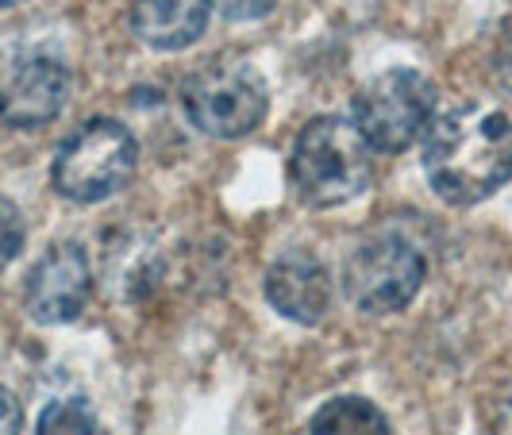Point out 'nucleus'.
<instances>
[{
	"instance_id": "f257e3e1",
	"label": "nucleus",
	"mask_w": 512,
	"mask_h": 435,
	"mask_svg": "<svg viewBox=\"0 0 512 435\" xmlns=\"http://www.w3.org/2000/svg\"><path fill=\"white\" fill-rule=\"evenodd\" d=\"M420 162L443 201L478 205L512 178V120L489 104H459L428 128Z\"/></svg>"
},
{
	"instance_id": "f03ea898",
	"label": "nucleus",
	"mask_w": 512,
	"mask_h": 435,
	"mask_svg": "<svg viewBox=\"0 0 512 435\" xmlns=\"http://www.w3.org/2000/svg\"><path fill=\"white\" fill-rule=\"evenodd\" d=\"M289 178L305 205L335 208L366 193V185L374 178V158L351 120L316 116L293 143Z\"/></svg>"
},
{
	"instance_id": "7ed1b4c3",
	"label": "nucleus",
	"mask_w": 512,
	"mask_h": 435,
	"mask_svg": "<svg viewBox=\"0 0 512 435\" xmlns=\"http://www.w3.org/2000/svg\"><path fill=\"white\" fill-rule=\"evenodd\" d=\"M181 104L197 131L212 139H243L266 120L270 89L251 62L212 58L185 77Z\"/></svg>"
},
{
	"instance_id": "20e7f679",
	"label": "nucleus",
	"mask_w": 512,
	"mask_h": 435,
	"mask_svg": "<svg viewBox=\"0 0 512 435\" xmlns=\"http://www.w3.org/2000/svg\"><path fill=\"white\" fill-rule=\"evenodd\" d=\"M139 166V147L120 120H89L58 147L51 166L54 189L77 201V205H97L116 197Z\"/></svg>"
},
{
	"instance_id": "39448f33",
	"label": "nucleus",
	"mask_w": 512,
	"mask_h": 435,
	"mask_svg": "<svg viewBox=\"0 0 512 435\" xmlns=\"http://www.w3.org/2000/svg\"><path fill=\"white\" fill-rule=\"evenodd\" d=\"M436 112V85L416 70H385L355 97V128L370 151L397 154L428 131Z\"/></svg>"
},
{
	"instance_id": "423d86ee",
	"label": "nucleus",
	"mask_w": 512,
	"mask_h": 435,
	"mask_svg": "<svg viewBox=\"0 0 512 435\" xmlns=\"http://www.w3.org/2000/svg\"><path fill=\"white\" fill-rule=\"evenodd\" d=\"M424 255L401 231L378 228L362 239L343 266L347 297L366 312H401L424 285Z\"/></svg>"
},
{
	"instance_id": "0eeeda50",
	"label": "nucleus",
	"mask_w": 512,
	"mask_h": 435,
	"mask_svg": "<svg viewBox=\"0 0 512 435\" xmlns=\"http://www.w3.org/2000/svg\"><path fill=\"white\" fill-rule=\"evenodd\" d=\"M70 97V70L47 47L12 43L0 47V124L35 131L58 120Z\"/></svg>"
},
{
	"instance_id": "6e6552de",
	"label": "nucleus",
	"mask_w": 512,
	"mask_h": 435,
	"mask_svg": "<svg viewBox=\"0 0 512 435\" xmlns=\"http://www.w3.org/2000/svg\"><path fill=\"white\" fill-rule=\"evenodd\" d=\"M93 297V266L81 243H54L31 266L24 282V305L39 324H70Z\"/></svg>"
},
{
	"instance_id": "1a4fd4ad",
	"label": "nucleus",
	"mask_w": 512,
	"mask_h": 435,
	"mask_svg": "<svg viewBox=\"0 0 512 435\" xmlns=\"http://www.w3.org/2000/svg\"><path fill=\"white\" fill-rule=\"evenodd\" d=\"M262 293L274 305V312H282L285 320L320 324L328 316V308H332V274H328L324 258L297 247V251H285V255L270 262Z\"/></svg>"
},
{
	"instance_id": "9d476101",
	"label": "nucleus",
	"mask_w": 512,
	"mask_h": 435,
	"mask_svg": "<svg viewBox=\"0 0 512 435\" xmlns=\"http://www.w3.org/2000/svg\"><path fill=\"white\" fill-rule=\"evenodd\" d=\"M212 0H131V27L154 51H185L208 27Z\"/></svg>"
},
{
	"instance_id": "9b49d317",
	"label": "nucleus",
	"mask_w": 512,
	"mask_h": 435,
	"mask_svg": "<svg viewBox=\"0 0 512 435\" xmlns=\"http://www.w3.org/2000/svg\"><path fill=\"white\" fill-rule=\"evenodd\" d=\"M308 435H393V428L385 412L366 397H332L316 409Z\"/></svg>"
},
{
	"instance_id": "f8f14e48",
	"label": "nucleus",
	"mask_w": 512,
	"mask_h": 435,
	"mask_svg": "<svg viewBox=\"0 0 512 435\" xmlns=\"http://www.w3.org/2000/svg\"><path fill=\"white\" fill-rule=\"evenodd\" d=\"M97 432V416L89 409L85 397H58L51 401L43 416H39V428L35 435H93Z\"/></svg>"
},
{
	"instance_id": "ddd939ff",
	"label": "nucleus",
	"mask_w": 512,
	"mask_h": 435,
	"mask_svg": "<svg viewBox=\"0 0 512 435\" xmlns=\"http://www.w3.org/2000/svg\"><path fill=\"white\" fill-rule=\"evenodd\" d=\"M24 251V212L16 201L0 197V270H8V262Z\"/></svg>"
},
{
	"instance_id": "4468645a",
	"label": "nucleus",
	"mask_w": 512,
	"mask_h": 435,
	"mask_svg": "<svg viewBox=\"0 0 512 435\" xmlns=\"http://www.w3.org/2000/svg\"><path fill=\"white\" fill-rule=\"evenodd\" d=\"M482 432L486 435H512V382L497 385L482 405Z\"/></svg>"
},
{
	"instance_id": "2eb2a0df",
	"label": "nucleus",
	"mask_w": 512,
	"mask_h": 435,
	"mask_svg": "<svg viewBox=\"0 0 512 435\" xmlns=\"http://www.w3.org/2000/svg\"><path fill=\"white\" fill-rule=\"evenodd\" d=\"M493 77H497V85L512 93V20L501 27V35H497V47H493Z\"/></svg>"
},
{
	"instance_id": "dca6fc26",
	"label": "nucleus",
	"mask_w": 512,
	"mask_h": 435,
	"mask_svg": "<svg viewBox=\"0 0 512 435\" xmlns=\"http://www.w3.org/2000/svg\"><path fill=\"white\" fill-rule=\"evenodd\" d=\"M228 20H258L274 8V0H212Z\"/></svg>"
},
{
	"instance_id": "f3484780",
	"label": "nucleus",
	"mask_w": 512,
	"mask_h": 435,
	"mask_svg": "<svg viewBox=\"0 0 512 435\" xmlns=\"http://www.w3.org/2000/svg\"><path fill=\"white\" fill-rule=\"evenodd\" d=\"M24 428V409H20V401L0 385V435H20Z\"/></svg>"
},
{
	"instance_id": "a211bd4d",
	"label": "nucleus",
	"mask_w": 512,
	"mask_h": 435,
	"mask_svg": "<svg viewBox=\"0 0 512 435\" xmlns=\"http://www.w3.org/2000/svg\"><path fill=\"white\" fill-rule=\"evenodd\" d=\"M16 4H24V0H0V8H16Z\"/></svg>"
}]
</instances>
